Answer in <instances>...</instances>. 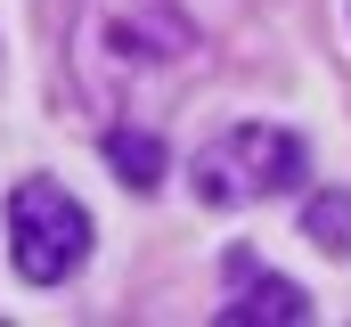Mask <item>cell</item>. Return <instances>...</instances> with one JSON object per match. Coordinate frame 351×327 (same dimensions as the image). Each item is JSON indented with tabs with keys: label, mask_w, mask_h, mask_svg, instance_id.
I'll use <instances>...</instances> for the list:
<instances>
[{
	"label": "cell",
	"mask_w": 351,
	"mask_h": 327,
	"mask_svg": "<svg viewBox=\"0 0 351 327\" xmlns=\"http://www.w3.org/2000/svg\"><path fill=\"white\" fill-rule=\"evenodd\" d=\"M188 180H196V196H204V205L286 196V188H302V139H294V131H278V123H237V131H221L213 148H196Z\"/></svg>",
	"instance_id": "obj_1"
},
{
	"label": "cell",
	"mask_w": 351,
	"mask_h": 327,
	"mask_svg": "<svg viewBox=\"0 0 351 327\" xmlns=\"http://www.w3.org/2000/svg\"><path fill=\"white\" fill-rule=\"evenodd\" d=\"M229 327H254V319H278V327H302L311 319V295L294 286V278H262V286H245L229 311H221Z\"/></svg>",
	"instance_id": "obj_4"
},
{
	"label": "cell",
	"mask_w": 351,
	"mask_h": 327,
	"mask_svg": "<svg viewBox=\"0 0 351 327\" xmlns=\"http://www.w3.org/2000/svg\"><path fill=\"white\" fill-rule=\"evenodd\" d=\"M8 253H16V270L33 286H58L90 253V213L58 180H16V196H8Z\"/></svg>",
	"instance_id": "obj_2"
},
{
	"label": "cell",
	"mask_w": 351,
	"mask_h": 327,
	"mask_svg": "<svg viewBox=\"0 0 351 327\" xmlns=\"http://www.w3.org/2000/svg\"><path fill=\"white\" fill-rule=\"evenodd\" d=\"M302 238L319 245V253H351V196L343 188H327V196L302 205Z\"/></svg>",
	"instance_id": "obj_6"
},
{
	"label": "cell",
	"mask_w": 351,
	"mask_h": 327,
	"mask_svg": "<svg viewBox=\"0 0 351 327\" xmlns=\"http://www.w3.org/2000/svg\"><path fill=\"white\" fill-rule=\"evenodd\" d=\"M106 49V66H164L188 49L172 0H90L82 8V58Z\"/></svg>",
	"instance_id": "obj_3"
},
{
	"label": "cell",
	"mask_w": 351,
	"mask_h": 327,
	"mask_svg": "<svg viewBox=\"0 0 351 327\" xmlns=\"http://www.w3.org/2000/svg\"><path fill=\"white\" fill-rule=\"evenodd\" d=\"M106 164H114L123 188H156V180H164V148H156L147 131H106Z\"/></svg>",
	"instance_id": "obj_5"
}]
</instances>
